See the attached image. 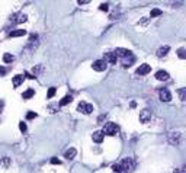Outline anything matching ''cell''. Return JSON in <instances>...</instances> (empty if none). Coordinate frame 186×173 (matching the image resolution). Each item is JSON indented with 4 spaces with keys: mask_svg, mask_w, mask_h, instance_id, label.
Returning <instances> with one entry per match:
<instances>
[{
    "mask_svg": "<svg viewBox=\"0 0 186 173\" xmlns=\"http://www.w3.org/2000/svg\"><path fill=\"white\" fill-rule=\"evenodd\" d=\"M71 100H73V98L67 95V96H64V98L60 100V106H65V105H68V103L71 102Z\"/></svg>",
    "mask_w": 186,
    "mask_h": 173,
    "instance_id": "20",
    "label": "cell"
},
{
    "mask_svg": "<svg viewBox=\"0 0 186 173\" xmlns=\"http://www.w3.org/2000/svg\"><path fill=\"white\" fill-rule=\"evenodd\" d=\"M22 81H23V74H18V76H15V77H13V86H15V88L20 86V84H22Z\"/></svg>",
    "mask_w": 186,
    "mask_h": 173,
    "instance_id": "18",
    "label": "cell"
},
{
    "mask_svg": "<svg viewBox=\"0 0 186 173\" xmlns=\"http://www.w3.org/2000/svg\"><path fill=\"white\" fill-rule=\"evenodd\" d=\"M55 92H57V89H55V88H50V89H48V93H46V98H48V99L54 98Z\"/></svg>",
    "mask_w": 186,
    "mask_h": 173,
    "instance_id": "24",
    "label": "cell"
},
{
    "mask_svg": "<svg viewBox=\"0 0 186 173\" xmlns=\"http://www.w3.org/2000/svg\"><path fill=\"white\" fill-rule=\"evenodd\" d=\"M51 163H53V164H61V160L57 159V157H53V159H51Z\"/></svg>",
    "mask_w": 186,
    "mask_h": 173,
    "instance_id": "32",
    "label": "cell"
},
{
    "mask_svg": "<svg viewBox=\"0 0 186 173\" xmlns=\"http://www.w3.org/2000/svg\"><path fill=\"white\" fill-rule=\"evenodd\" d=\"M19 129H20L22 133H26V124L23 122V121H22V122H19Z\"/></svg>",
    "mask_w": 186,
    "mask_h": 173,
    "instance_id": "27",
    "label": "cell"
},
{
    "mask_svg": "<svg viewBox=\"0 0 186 173\" xmlns=\"http://www.w3.org/2000/svg\"><path fill=\"white\" fill-rule=\"evenodd\" d=\"M185 93H186V89L183 88V89H179V98H180V100H185Z\"/></svg>",
    "mask_w": 186,
    "mask_h": 173,
    "instance_id": "28",
    "label": "cell"
},
{
    "mask_svg": "<svg viewBox=\"0 0 186 173\" xmlns=\"http://www.w3.org/2000/svg\"><path fill=\"white\" fill-rule=\"evenodd\" d=\"M32 71H34V74L36 76L38 73H41V71H44V67H42V66H36V67H34V70H32Z\"/></svg>",
    "mask_w": 186,
    "mask_h": 173,
    "instance_id": "26",
    "label": "cell"
},
{
    "mask_svg": "<svg viewBox=\"0 0 186 173\" xmlns=\"http://www.w3.org/2000/svg\"><path fill=\"white\" fill-rule=\"evenodd\" d=\"M36 116H38L36 112H28V114H26V119H34V118H36Z\"/></svg>",
    "mask_w": 186,
    "mask_h": 173,
    "instance_id": "29",
    "label": "cell"
},
{
    "mask_svg": "<svg viewBox=\"0 0 186 173\" xmlns=\"http://www.w3.org/2000/svg\"><path fill=\"white\" fill-rule=\"evenodd\" d=\"M173 173H186V169H185V167H179V169H176Z\"/></svg>",
    "mask_w": 186,
    "mask_h": 173,
    "instance_id": "33",
    "label": "cell"
},
{
    "mask_svg": "<svg viewBox=\"0 0 186 173\" xmlns=\"http://www.w3.org/2000/svg\"><path fill=\"white\" fill-rule=\"evenodd\" d=\"M154 76H156V79H157V80H161V81L169 80V73H167V71H164V70H158Z\"/></svg>",
    "mask_w": 186,
    "mask_h": 173,
    "instance_id": "12",
    "label": "cell"
},
{
    "mask_svg": "<svg viewBox=\"0 0 186 173\" xmlns=\"http://www.w3.org/2000/svg\"><path fill=\"white\" fill-rule=\"evenodd\" d=\"M151 116H153V114H151L150 109H143L141 112H140V121H141L143 124L151 121Z\"/></svg>",
    "mask_w": 186,
    "mask_h": 173,
    "instance_id": "6",
    "label": "cell"
},
{
    "mask_svg": "<svg viewBox=\"0 0 186 173\" xmlns=\"http://www.w3.org/2000/svg\"><path fill=\"white\" fill-rule=\"evenodd\" d=\"M77 3H79V5H87V3H89V0H79Z\"/></svg>",
    "mask_w": 186,
    "mask_h": 173,
    "instance_id": "36",
    "label": "cell"
},
{
    "mask_svg": "<svg viewBox=\"0 0 186 173\" xmlns=\"http://www.w3.org/2000/svg\"><path fill=\"white\" fill-rule=\"evenodd\" d=\"M2 108H3V102L0 100V111H2Z\"/></svg>",
    "mask_w": 186,
    "mask_h": 173,
    "instance_id": "37",
    "label": "cell"
},
{
    "mask_svg": "<svg viewBox=\"0 0 186 173\" xmlns=\"http://www.w3.org/2000/svg\"><path fill=\"white\" fill-rule=\"evenodd\" d=\"M169 143L173 145H177L180 143V133L179 131H170L169 133Z\"/></svg>",
    "mask_w": 186,
    "mask_h": 173,
    "instance_id": "5",
    "label": "cell"
},
{
    "mask_svg": "<svg viewBox=\"0 0 186 173\" xmlns=\"http://www.w3.org/2000/svg\"><path fill=\"white\" fill-rule=\"evenodd\" d=\"M34 95H35L34 89H28L26 92H23V93H22V98H23V99H31Z\"/></svg>",
    "mask_w": 186,
    "mask_h": 173,
    "instance_id": "19",
    "label": "cell"
},
{
    "mask_svg": "<svg viewBox=\"0 0 186 173\" xmlns=\"http://www.w3.org/2000/svg\"><path fill=\"white\" fill-rule=\"evenodd\" d=\"M113 53H115V55H116V57H122V58H124V57H127L131 51H129V50H127V48H116Z\"/></svg>",
    "mask_w": 186,
    "mask_h": 173,
    "instance_id": "13",
    "label": "cell"
},
{
    "mask_svg": "<svg viewBox=\"0 0 186 173\" xmlns=\"http://www.w3.org/2000/svg\"><path fill=\"white\" fill-rule=\"evenodd\" d=\"M10 163H12L10 157H3L2 160H0V166H2V167H9Z\"/></svg>",
    "mask_w": 186,
    "mask_h": 173,
    "instance_id": "21",
    "label": "cell"
},
{
    "mask_svg": "<svg viewBox=\"0 0 186 173\" xmlns=\"http://www.w3.org/2000/svg\"><path fill=\"white\" fill-rule=\"evenodd\" d=\"M26 15H22V13H18V15H13L10 18V20H13L15 24H23V22H26Z\"/></svg>",
    "mask_w": 186,
    "mask_h": 173,
    "instance_id": "9",
    "label": "cell"
},
{
    "mask_svg": "<svg viewBox=\"0 0 186 173\" xmlns=\"http://www.w3.org/2000/svg\"><path fill=\"white\" fill-rule=\"evenodd\" d=\"M106 67H108V63L105 60H96L95 63L92 64V69L96 70V71H105Z\"/></svg>",
    "mask_w": 186,
    "mask_h": 173,
    "instance_id": "3",
    "label": "cell"
},
{
    "mask_svg": "<svg viewBox=\"0 0 186 173\" xmlns=\"http://www.w3.org/2000/svg\"><path fill=\"white\" fill-rule=\"evenodd\" d=\"M77 111H79V112H83V114H92V111H93V105L86 103V102H80L79 106H77Z\"/></svg>",
    "mask_w": 186,
    "mask_h": 173,
    "instance_id": "4",
    "label": "cell"
},
{
    "mask_svg": "<svg viewBox=\"0 0 186 173\" xmlns=\"http://www.w3.org/2000/svg\"><path fill=\"white\" fill-rule=\"evenodd\" d=\"M177 55H179V58H186V51H185V48H179V50H177Z\"/></svg>",
    "mask_w": 186,
    "mask_h": 173,
    "instance_id": "25",
    "label": "cell"
},
{
    "mask_svg": "<svg viewBox=\"0 0 186 173\" xmlns=\"http://www.w3.org/2000/svg\"><path fill=\"white\" fill-rule=\"evenodd\" d=\"M99 9H100V10H105V12H106V10L109 9V6H108V3H102V5L99 6Z\"/></svg>",
    "mask_w": 186,
    "mask_h": 173,
    "instance_id": "31",
    "label": "cell"
},
{
    "mask_svg": "<svg viewBox=\"0 0 186 173\" xmlns=\"http://www.w3.org/2000/svg\"><path fill=\"white\" fill-rule=\"evenodd\" d=\"M169 51H170V47L164 45V47H160V48L157 50V53H156V54H157V57H158V58H161V57H164Z\"/></svg>",
    "mask_w": 186,
    "mask_h": 173,
    "instance_id": "14",
    "label": "cell"
},
{
    "mask_svg": "<svg viewBox=\"0 0 186 173\" xmlns=\"http://www.w3.org/2000/svg\"><path fill=\"white\" fill-rule=\"evenodd\" d=\"M25 34H26L25 29H15V31H12V32L9 34V36H10V38H16V36H23Z\"/></svg>",
    "mask_w": 186,
    "mask_h": 173,
    "instance_id": "17",
    "label": "cell"
},
{
    "mask_svg": "<svg viewBox=\"0 0 186 173\" xmlns=\"http://www.w3.org/2000/svg\"><path fill=\"white\" fill-rule=\"evenodd\" d=\"M122 61H124V64H122L124 67H129V66H132V64H134L135 57L132 55V53H129L127 57H124V58H122Z\"/></svg>",
    "mask_w": 186,
    "mask_h": 173,
    "instance_id": "10",
    "label": "cell"
},
{
    "mask_svg": "<svg viewBox=\"0 0 186 173\" xmlns=\"http://www.w3.org/2000/svg\"><path fill=\"white\" fill-rule=\"evenodd\" d=\"M103 133L102 131H95V133H93V135H92V138H93V141H95V143H102L103 141Z\"/></svg>",
    "mask_w": 186,
    "mask_h": 173,
    "instance_id": "16",
    "label": "cell"
},
{
    "mask_svg": "<svg viewBox=\"0 0 186 173\" xmlns=\"http://www.w3.org/2000/svg\"><path fill=\"white\" fill-rule=\"evenodd\" d=\"M3 61H5V63H13V61H15V55L6 53V54L3 55Z\"/></svg>",
    "mask_w": 186,
    "mask_h": 173,
    "instance_id": "22",
    "label": "cell"
},
{
    "mask_svg": "<svg viewBox=\"0 0 186 173\" xmlns=\"http://www.w3.org/2000/svg\"><path fill=\"white\" fill-rule=\"evenodd\" d=\"M112 170H113V172H116V173H119V172H121V166L115 163V164L112 166Z\"/></svg>",
    "mask_w": 186,
    "mask_h": 173,
    "instance_id": "30",
    "label": "cell"
},
{
    "mask_svg": "<svg viewBox=\"0 0 186 173\" xmlns=\"http://www.w3.org/2000/svg\"><path fill=\"white\" fill-rule=\"evenodd\" d=\"M151 71V67L148 66V64H141V66H140L138 69H137V74L138 76H146V74H148Z\"/></svg>",
    "mask_w": 186,
    "mask_h": 173,
    "instance_id": "8",
    "label": "cell"
},
{
    "mask_svg": "<svg viewBox=\"0 0 186 173\" xmlns=\"http://www.w3.org/2000/svg\"><path fill=\"white\" fill-rule=\"evenodd\" d=\"M5 73H6V69L0 66V76H5Z\"/></svg>",
    "mask_w": 186,
    "mask_h": 173,
    "instance_id": "35",
    "label": "cell"
},
{
    "mask_svg": "<svg viewBox=\"0 0 186 173\" xmlns=\"http://www.w3.org/2000/svg\"><path fill=\"white\" fill-rule=\"evenodd\" d=\"M158 96H160V100L161 102H169L172 99V93L167 90V89H160L158 90Z\"/></svg>",
    "mask_w": 186,
    "mask_h": 173,
    "instance_id": "7",
    "label": "cell"
},
{
    "mask_svg": "<svg viewBox=\"0 0 186 173\" xmlns=\"http://www.w3.org/2000/svg\"><path fill=\"white\" fill-rule=\"evenodd\" d=\"M76 154H77V151H76V148H68L65 153H64V157L67 159V160H71V159H74L76 157Z\"/></svg>",
    "mask_w": 186,
    "mask_h": 173,
    "instance_id": "15",
    "label": "cell"
},
{
    "mask_svg": "<svg viewBox=\"0 0 186 173\" xmlns=\"http://www.w3.org/2000/svg\"><path fill=\"white\" fill-rule=\"evenodd\" d=\"M103 135H109V137H113V135H116L119 133V127L116 125V124H113V122H108L106 125H105V128H103Z\"/></svg>",
    "mask_w": 186,
    "mask_h": 173,
    "instance_id": "1",
    "label": "cell"
},
{
    "mask_svg": "<svg viewBox=\"0 0 186 173\" xmlns=\"http://www.w3.org/2000/svg\"><path fill=\"white\" fill-rule=\"evenodd\" d=\"M103 60L106 63H111V64H116V63H118V57L115 55V53H106Z\"/></svg>",
    "mask_w": 186,
    "mask_h": 173,
    "instance_id": "11",
    "label": "cell"
},
{
    "mask_svg": "<svg viewBox=\"0 0 186 173\" xmlns=\"http://www.w3.org/2000/svg\"><path fill=\"white\" fill-rule=\"evenodd\" d=\"M119 166H121V170L125 172V173H132V172H134V160L129 159V157L124 159Z\"/></svg>",
    "mask_w": 186,
    "mask_h": 173,
    "instance_id": "2",
    "label": "cell"
},
{
    "mask_svg": "<svg viewBox=\"0 0 186 173\" xmlns=\"http://www.w3.org/2000/svg\"><path fill=\"white\" fill-rule=\"evenodd\" d=\"M23 77H28V79H35V76H34V74H31V73H28V71L25 73V76H23Z\"/></svg>",
    "mask_w": 186,
    "mask_h": 173,
    "instance_id": "34",
    "label": "cell"
},
{
    "mask_svg": "<svg viewBox=\"0 0 186 173\" xmlns=\"http://www.w3.org/2000/svg\"><path fill=\"white\" fill-rule=\"evenodd\" d=\"M161 13H163V12H161L160 9H153V10L150 12V16H151V18H157V16H160Z\"/></svg>",
    "mask_w": 186,
    "mask_h": 173,
    "instance_id": "23",
    "label": "cell"
}]
</instances>
